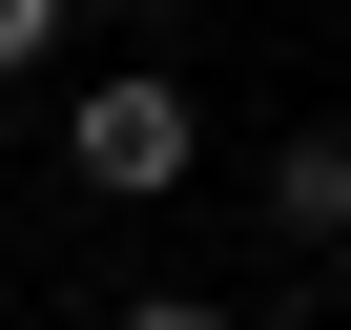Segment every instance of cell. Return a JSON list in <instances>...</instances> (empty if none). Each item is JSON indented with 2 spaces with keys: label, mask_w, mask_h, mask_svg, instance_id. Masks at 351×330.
I'll list each match as a JSON object with an SVG mask.
<instances>
[{
  "label": "cell",
  "mask_w": 351,
  "mask_h": 330,
  "mask_svg": "<svg viewBox=\"0 0 351 330\" xmlns=\"http://www.w3.org/2000/svg\"><path fill=\"white\" fill-rule=\"evenodd\" d=\"M104 330H248V309H207V289H145V309H104Z\"/></svg>",
  "instance_id": "3"
},
{
  "label": "cell",
  "mask_w": 351,
  "mask_h": 330,
  "mask_svg": "<svg viewBox=\"0 0 351 330\" xmlns=\"http://www.w3.org/2000/svg\"><path fill=\"white\" fill-rule=\"evenodd\" d=\"M42 42H62V0H0V83H21V62H42Z\"/></svg>",
  "instance_id": "4"
},
{
  "label": "cell",
  "mask_w": 351,
  "mask_h": 330,
  "mask_svg": "<svg viewBox=\"0 0 351 330\" xmlns=\"http://www.w3.org/2000/svg\"><path fill=\"white\" fill-rule=\"evenodd\" d=\"M248 207H269L289 248H351V144H330V124H289V144L248 165Z\"/></svg>",
  "instance_id": "2"
},
{
  "label": "cell",
  "mask_w": 351,
  "mask_h": 330,
  "mask_svg": "<svg viewBox=\"0 0 351 330\" xmlns=\"http://www.w3.org/2000/svg\"><path fill=\"white\" fill-rule=\"evenodd\" d=\"M186 165H207V103L165 83V62H124V83L62 103V186H83V207H165Z\"/></svg>",
  "instance_id": "1"
}]
</instances>
